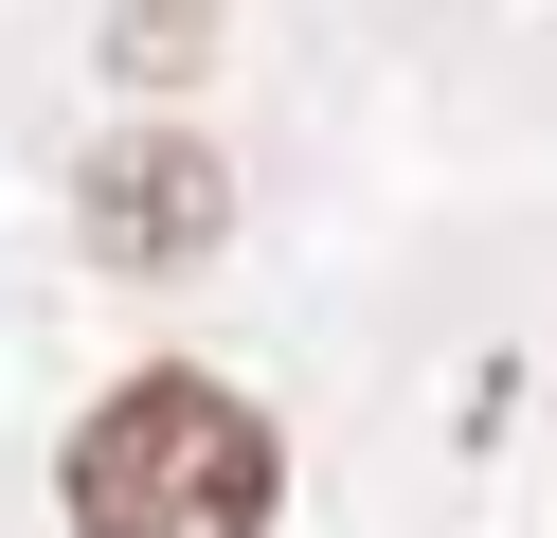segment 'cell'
Wrapping results in <instances>:
<instances>
[{
    "label": "cell",
    "mask_w": 557,
    "mask_h": 538,
    "mask_svg": "<svg viewBox=\"0 0 557 538\" xmlns=\"http://www.w3.org/2000/svg\"><path fill=\"white\" fill-rule=\"evenodd\" d=\"M216 215H234L216 143H109V162H90V251H109V270H198Z\"/></svg>",
    "instance_id": "cell-2"
},
{
    "label": "cell",
    "mask_w": 557,
    "mask_h": 538,
    "mask_svg": "<svg viewBox=\"0 0 557 538\" xmlns=\"http://www.w3.org/2000/svg\"><path fill=\"white\" fill-rule=\"evenodd\" d=\"M270 502H288L270 413L216 377H126L73 430V538H270Z\"/></svg>",
    "instance_id": "cell-1"
}]
</instances>
